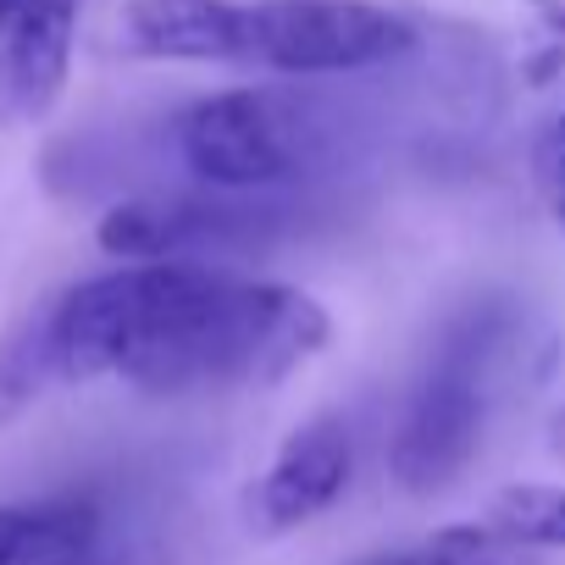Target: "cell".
<instances>
[{
	"label": "cell",
	"mask_w": 565,
	"mask_h": 565,
	"mask_svg": "<svg viewBox=\"0 0 565 565\" xmlns=\"http://www.w3.org/2000/svg\"><path fill=\"white\" fill-rule=\"evenodd\" d=\"M62 383L117 377L139 394H266L311 366L333 317L317 295L216 260H122L45 306Z\"/></svg>",
	"instance_id": "1"
},
{
	"label": "cell",
	"mask_w": 565,
	"mask_h": 565,
	"mask_svg": "<svg viewBox=\"0 0 565 565\" xmlns=\"http://www.w3.org/2000/svg\"><path fill=\"white\" fill-rule=\"evenodd\" d=\"M62 377H56V355H51V333H45V311H40L0 339V427H12Z\"/></svg>",
	"instance_id": "10"
},
{
	"label": "cell",
	"mask_w": 565,
	"mask_h": 565,
	"mask_svg": "<svg viewBox=\"0 0 565 565\" xmlns=\"http://www.w3.org/2000/svg\"><path fill=\"white\" fill-rule=\"evenodd\" d=\"M167 134L183 172L222 194H271L311 178L328 156V122L317 100L271 84L200 95L167 122Z\"/></svg>",
	"instance_id": "2"
},
{
	"label": "cell",
	"mask_w": 565,
	"mask_h": 565,
	"mask_svg": "<svg viewBox=\"0 0 565 565\" xmlns=\"http://www.w3.org/2000/svg\"><path fill=\"white\" fill-rule=\"evenodd\" d=\"M45 565H111V559H100L95 548H78V554H62V559H45Z\"/></svg>",
	"instance_id": "15"
},
{
	"label": "cell",
	"mask_w": 565,
	"mask_h": 565,
	"mask_svg": "<svg viewBox=\"0 0 565 565\" xmlns=\"http://www.w3.org/2000/svg\"><path fill=\"white\" fill-rule=\"evenodd\" d=\"M482 521L521 548H565V488L559 482H504Z\"/></svg>",
	"instance_id": "11"
},
{
	"label": "cell",
	"mask_w": 565,
	"mask_h": 565,
	"mask_svg": "<svg viewBox=\"0 0 565 565\" xmlns=\"http://www.w3.org/2000/svg\"><path fill=\"white\" fill-rule=\"evenodd\" d=\"M277 227V211L244 205V194H134L117 200L95 244L117 260H222L238 249L266 244Z\"/></svg>",
	"instance_id": "5"
},
{
	"label": "cell",
	"mask_w": 565,
	"mask_h": 565,
	"mask_svg": "<svg viewBox=\"0 0 565 565\" xmlns=\"http://www.w3.org/2000/svg\"><path fill=\"white\" fill-rule=\"evenodd\" d=\"M510 67L526 89L565 84V0H515Z\"/></svg>",
	"instance_id": "12"
},
{
	"label": "cell",
	"mask_w": 565,
	"mask_h": 565,
	"mask_svg": "<svg viewBox=\"0 0 565 565\" xmlns=\"http://www.w3.org/2000/svg\"><path fill=\"white\" fill-rule=\"evenodd\" d=\"M554 216H559V233H565V194H554Z\"/></svg>",
	"instance_id": "16"
},
{
	"label": "cell",
	"mask_w": 565,
	"mask_h": 565,
	"mask_svg": "<svg viewBox=\"0 0 565 565\" xmlns=\"http://www.w3.org/2000/svg\"><path fill=\"white\" fill-rule=\"evenodd\" d=\"M377 565H399V554H394V559H377Z\"/></svg>",
	"instance_id": "17"
},
{
	"label": "cell",
	"mask_w": 565,
	"mask_h": 565,
	"mask_svg": "<svg viewBox=\"0 0 565 565\" xmlns=\"http://www.w3.org/2000/svg\"><path fill=\"white\" fill-rule=\"evenodd\" d=\"M100 510L89 499H23L0 504V565H45L95 548Z\"/></svg>",
	"instance_id": "9"
},
{
	"label": "cell",
	"mask_w": 565,
	"mask_h": 565,
	"mask_svg": "<svg viewBox=\"0 0 565 565\" xmlns=\"http://www.w3.org/2000/svg\"><path fill=\"white\" fill-rule=\"evenodd\" d=\"M416 51L411 18L383 0H238V62L271 78H344Z\"/></svg>",
	"instance_id": "4"
},
{
	"label": "cell",
	"mask_w": 565,
	"mask_h": 565,
	"mask_svg": "<svg viewBox=\"0 0 565 565\" xmlns=\"http://www.w3.org/2000/svg\"><path fill=\"white\" fill-rule=\"evenodd\" d=\"M350 471H355L350 427L339 416H311L306 427H295L289 438H282L271 466L249 482V493H244L249 532L255 537H282V532L317 521L322 510H333L344 499Z\"/></svg>",
	"instance_id": "6"
},
{
	"label": "cell",
	"mask_w": 565,
	"mask_h": 565,
	"mask_svg": "<svg viewBox=\"0 0 565 565\" xmlns=\"http://www.w3.org/2000/svg\"><path fill=\"white\" fill-rule=\"evenodd\" d=\"M84 0H0V128L45 122L67 89Z\"/></svg>",
	"instance_id": "7"
},
{
	"label": "cell",
	"mask_w": 565,
	"mask_h": 565,
	"mask_svg": "<svg viewBox=\"0 0 565 565\" xmlns=\"http://www.w3.org/2000/svg\"><path fill=\"white\" fill-rule=\"evenodd\" d=\"M399 565H532V548L510 543L488 521H455L438 526L416 554H399Z\"/></svg>",
	"instance_id": "13"
},
{
	"label": "cell",
	"mask_w": 565,
	"mask_h": 565,
	"mask_svg": "<svg viewBox=\"0 0 565 565\" xmlns=\"http://www.w3.org/2000/svg\"><path fill=\"white\" fill-rule=\"evenodd\" d=\"M499 333H504V311L471 306L466 317L449 322L433 361L422 366L388 444V471L405 493H438L471 466L488 416V366Z\"/></svg>",
	"instance_id": "3"
},
{
	"label": "cell",
	"mask_w": 565,
	"mask_h": 565,
	"mask_svg": "<svg viewBox=\"0 0 565 565\" xmlns=\"http://www.w3.org/2000/svg\"><path fill=\"white\" fill-rule=\"evenodd\" d=\"M128 62H238V0H128L111 23Z\"/></svg>",
	"instance_id": "8"
},
{
	"label": "cell",
	"mask_w": 565,
	"mask_h": 565,
	"mask_svg": "<svg viewBox=\"0 0 565 565\" xmlns=\"http://www.w3.org/2000/svg\"><path fill=\"white\" fill-rule=\"evenodd\" d=\"M532 178H537L543 194H565V111L537 134V145H532Z\"/></svg>",
	"instance_id": "14"
}]
</instances>
